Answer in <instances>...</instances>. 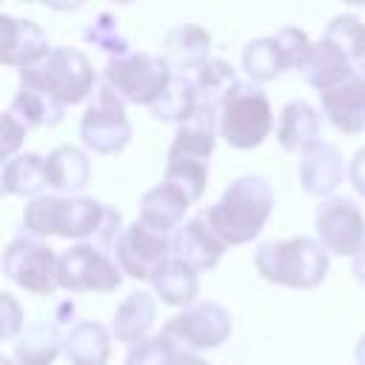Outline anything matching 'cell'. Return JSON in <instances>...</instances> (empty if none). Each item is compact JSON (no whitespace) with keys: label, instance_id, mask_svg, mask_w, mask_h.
Segmentation results:
<instances>
[{"label":"cell","instance_id":"cell-40","mask_svg":"<svg viewBox=\"0 0 365 365\" xmlns=\"http://www.w3.org/2000/svg\"><path fill=\"white\" fill-rule=\"evenodd\" d=\"M351 271H354V277H356V282L359 285H365V248L354 257V265H351Z\"/></svg>","mask_w":365,"mask_h":365},{"label":"cell","instance_id":"cell-22","mask_svg":"<svg viewBox=\"0 0 365 365\" xmlns=\"http://www.w3.org/2000/svg\"><path fill=\"white\" fill-rule=\"evenodd\" d=\"M9 111L26 128H51V125H57L63 120L66 106L54 94H48L46 88H40L37 83L20 77V86H17V94H14L11 106H9Z\"/></svg>","mask_w":365,"mask_h":365},{"label":"cell","instance_id":"cell-24","mask_svg":"<svg viewBox=\"0 0 365 365\" xmlns=\"http://www.w3.org/2000/svg\"><path fill=\"white\" fill-rule=\"evenodd\" d=\"M354 71H356L354 60L345 57V54H342L336 46H331L328 40L314 43V51H311L308 63L299 68L302 80H305L311 88H317V94H322V91H328V88L339 86V83L348 80Z\"/></svg>","mask_w":365,"mask_h":365},{"label":"cell","instance_id":"cell-4","mask_svg":"<svg viewBox=\"0 0 365 365\" xmlns=\"http://www.w3.org/2000/svg\"><path fill=\"white\" fill-rule=\"evenodd\" d=\"M274 128V108L257 83H237L220 103V137L240 151L257 148Z\"/></svg>","mask_w":365,"mask_h":365},{"label":"cell","instance_id":"cell-43","mask_svg":"<svg viewBox=\"0 0 365 365\" xmlns=\"http://www.w3.org/2000/svg\"><path fill=\"white\" fill-rule=\"evenodd\" d=\"M356 71L365 77V46H362V51H359V57H356Z\"/></svg>","mask_w":365,"mask_h":365},{"label":"cell","instance_id":"cell-15","mask_svg":"<svg viewBox=\"0 0 365 365\" xmlns=\"http://www.w3.org/2000/svg\"><path fill=\"white\" fill-rule=\"evenodd\" d=\"M348 168L342 163V154L336 151V145L319 140L311 148H305L299 154V185L305 194L311 197H322L331 200L334 191L342 185Z\"/></svg>","mask_w":365,"mask_h":365},{"label":"cell","instance_id":"cell-37","mask_svg":"<svg viewBox=\"0 0 365 365\" xmlns=\"http://www.w3.org/2000/svg\"><path fill=\"white\" fill-rule=\"evenodd\" d=\"M26 134H29V128L6 108L3 111V134H0V157H3V163H9L11 157H17V148L23 145Z\"/></svg>","mask_w":365,"mask_h":365},{"label":"cell","instance_id":"cell-33","mask_svg":"<svg viewBox=\"0 0 365 365\" xmlns=\"http://www.w3.org/2000/svg\"><path fill=\"white\" fill-rule=\"evenodd\" d=\"M180 356H182V348L160 331L154 336H145L128 345L125 365H180Z\"/></svg>","mask_w":365,"mask_h":365},{"label":"cell","instance_id":"cell-31","mask_svg":"<svg viewBox=\"0 0 365 365\" xmlns=\"http://www.w3.org/2000/svg\"><path fill=\"white\" fill-rule=\"evenodd\" d=\"M242 68L248 74L251 83H268L274 77H279L282 71H288L285 66V57L277 46L274 37H254L245 43L242 48Z\"/></svg>","mask_w":365,"mask_h":365},{"label":"cell","instance_id":"cell-38","mask_svg":"<svg viewBox=\"0 0 365 365\" xmlns=\"http://www.w3.org/2000/svg\"><path fill=\"white\" fill-rule=\"evenodd\" d=\"M0 308H3V322H0V336L3 339H14L23 331V305H17V299L11 294H0Z\"/></svg>","mask_w":365,"mask_h":365},{"label":"cell","instance_id":"cell-13","mask_svg":"<svg viewBox=\"0 0 365 365\" xmlns=\"http://www.w3.org/2000/svg\"><path fill=\"white\" fill-rule=\"evenodd\" d=\"M51 54L46 31L26 17L0 14V63L29 71L37 68Z\"/></svg>","mask_w":365,"mask_h":365},{"label":"cell","instance_id":"cell-11","mask_svg":"<svg viewBox=\"0 0 365 365\" xmlns=\"http://www.w3.org/2000/svg\"><path fill=\"white\" fill-rule=\"evenodd\" d=\"M317 240L328 254L356 257L365 248V214L348 197H331L317 205L314 214Z\"/></svg>","mask_w":365,"mask_h":365},{"label":"cell","instance_id":"cell-17","mask_svg":"<svg viewBox=\"0 0 365 365\" xmlns=\"http://www.w3.org/2000/svg\"><path fill=\"white\" fill-rule=\"evenodd\" d=\"M208 51H211V34L194 23L174 26L163 40V57H165L171 74L191 77L205 60H211Z\"/></svg>","mask_w":365,"mask_h":365},{"label":"cell","instance_id":"cell-26","mask_svg":"<svg viewBox=\"0 0 365 365\" xmlns=\"http://www.w3.org/2000/svg\"><path fill=\"white\" fill-rule=\"evenodd\" d=\"M46 174H48L51 188L77 194L91 177V163L83 148L68 143V145H57L46 154Z\"/></svg>","mask_w":365,"mask_h":365},{"label":"cell","instance_id":"cell-16","mask_svg":"<svg viewBox=\"0 0 365 365\" xmlns=\"http://www.w3.org/2000/svg\"><path fill=\"white\" fill-rule=\"evenodd\" d=\"M319 106L325 120L342 134H362L365 131V77L354 71L339 86L319 94Z\"/></svg>","mask_w":365,"mask_h":365},{"label":"cell","instance_id":"cell-28","mask_svg":"<svg viewBox=\"0 0 365 365\" xmlns=\"http://www.w3.org/2000/svg\"><path fill=\"white\" fill-rule=\"evenodd\" d=\"M63 354V334L51 322H34L20 331L14 339V362L17 365H54Z\"/></svg>","mask_w":365,"mask_h":365},{"label":"cell","instance_id":"cell-18","mask_svg":"<svg viewBox=\"0 0 365 365\" xmlns=\"http://www.w3.org/2000/svg\"><path fill=\"white\" fill-rule=\"evenodd\" d=\"M319 137H322V114L311 103L291 100L282 106L279 123H277V143L282 145V151L302 154L305 148L319 143Z\"/></svg>","mask_w":365,"mask_h":365},{"label":"cell","instance_id":"cell-14","mask_svg":"<svg viewBox=\"0 0 365 365\" xmlns=\"http://www.w3.org/2000/svg\"><path fill=\"white\" fill-rule=\"evenodd\" d=\"M225 248L228 245L214 234L205 214H197V217L185 220L171 237V257H177L180 262H185L197 274L214 268Z\"/></svg>","mask_w":365,"mask_h":365},{"label":"cell","instance_id":"cell-42","mask_svg":"<svg viewBox=\"0 0 365 365\" xmlns=\"http://www.w3.org/2000/svg\"><path fill=\"white\" fill-rule=\"evenodd\" d=\"M354 359H356V365H365V334L359 336V342L354 348Z\"/></svg>","mask_w":365,"mask_h":365},{"label":"cell","instance_id":"cell-21","mask_svg":"<svg viewBox=\"0 0 365 365\" xmlns=\"http://www.w3.org/2000/svg\"><path fill=\"white\" fill-rule=\"evenodd\" d=\"M188 205H191V200L180 188H174L168 182H160V185H154L143 194L140 222H145L148 228H154L160 234H171L182 225V217H185Z\"/></svg>","mask_w":365,"mask_h":365},{"label":"cell","instance_id":"cell-27","mask_svg":"<svg viewBox=\"0 0 365 365\" xmlns=\"http://www.w3.org/2000/svg\"><path fill=\"white\" fill-rule=\"evenodd\" d=\"M157 297L171 305V308H191L197 294H200V277L194 268H188L185 262H180L177 257H171L168 262L160 265V271L151 279Z\"/></svg>","mask_w":365,"mask_h":365},{"label":"cell","instance_id":"cell-3","mask_svg":"<svg viewBox=\"0 0 365 365\" xmlns=\"http://www.w3.org/2000/svg\"><path fill=\"white\" fill-rule=\"evenodd\" d=\"M106 202L91 197H57V194H40L29 200L23 208V231L29 237H66V240H86L97 237Z\"/></svg>","mask_w":365,"mask_h":365},{"label":"cell","instance_id":"cell-35","mask_svg":"<svg viewBox=\"0 0 365 365\" xmlns=\"http://www.w3.org/2000/svg\"><path fill=\"white\" fill-rule=\"evenodd\" d=\"M83 37L97 46L100 51L111 54V57H120V54H128V40L123 37L120 31V20L111 14V11H100L83 31Z\"/></svg>","mask_w":365,"mask_h":365},{"label":"cell","instance_id":"cell-23","mask_svg":"<svg viewBox=\"0 0 365 365\" xmlns=\"http://www.w3.org/2000/svg\"><path fill=\"white\" fill-rule=\"evenodd\" d=\"M154 317H157V302L148 291H131L114 311L111 322H108V331L114 339L120 342H140L148 336L151 325H154Z\"/></svg>","mask_w":365,"mask_h":365},{"label":"cell","instance_id":"cell-30","mask_svg":"<svg viewBox=\"0 0 365 365\" xmlns=\"http://www.w3.org/2000/svg\"><path fill=\"white\" fill-rule=\"evenodd\" d=\"M163 182L180 188L191 202H197V200L202 197L205 185H208V160L168 151L165 171H163Z\"/></svg>","mask_w":365,"mask_h":365},{"label":"cell","instance_id":"cell-39","mask_svg":"<svg viewBox=\"0 0 365 365\" xmlns=\"http://www.w3.org/2000/svg\"><path fill=\"white\" fill-rule=\"evenodd\" d=\"M348 180L359 197H365V148H359L348 163Z\"/></svg>","mask_w":365,"mask_h":365},{"label":"cell","instance_id":"cell-7","mask_svg":"<svg viewBox=\"0 0 365 365\" xmlns=\"http://www.w3.org/2000/svg\"><path fill=\"white\" fill-rule=\"evenodd\" d=\"M57 271H60V257L37 237L20 234L3 251V274L29 294L48 297L54 288H60Z\"/></svg>","mask_w":365,"mask_h":365},{"label":"cell","instance_id":"cell-2","mask_svg":"<svg viewBox=\"0 0 365 365\" xmlns=\"http://www.w3.org/2000/svg\"><path fill=\"white\" fill-rule=\"evenodd\" d=\"M331 254L314 237L268 240L254 251V268L265 282L285 288H314L328 274Z\"/></svg>","mask_w":365,"mask_h":365},{"label":"cell","instance_id":"cell-6","mask_svg":"<svg viewBox=\"0 0 365 365\" xmlns=\"http://www.w3.org/2000/svg\"><path fill=\"white\" fill-rule=\"evenodd\" d=\"M20 77L37 83L40 88L54 94L63 106H77L86 97H94L97 91V71L91 68L88 57L68 46L51 48V54L37 68L20 71Z\"/></svg>","mask_w":365,"mask_h":365},{"label":"cell","instance_id":"cell-41","mask_svg":"<svg viewBox=\"0 0 365 365\" xmlns=\"http://www.w3.org/2000/svg\"><path fill=\"white\" fill-rule=\"evenodd\" d=\"M180 365H208V362H205V359H200V356H197V354H191V351H182Z\"/></svg>","mask_w":365,"mask_h":365},{"label":"cell","instance_id":"cell-12","mask_svg":"<svg viewBox=\"0 0 365 365\" xmlns=\"http://www.w3.org/2000/svg\"><path fill=\"white\" fill-rule=\"evenodd\" d=\"M114 259L131 279H154L163 262L171 259V237L148 228L145 222L134 220L125 225L123 237L114 245Z\"/></svg>","mask_w":365,"mask_h":365},{"label":"cell","instance_id":"cell-8","mask_svg":"<svg viewBox=\"0 0 365 365\" xmlns=\"http://www.w3.org/2000/svg\"><path fill=\"white\" fill-rule=\"evenodd\" d=\"M80 137H83V145L91 148L94 154H117L131 140V123L125 117V103L106 83L97 86L91 103L83 111Z\"/></svg>","mask_w":365,"mask_h":365},{"label":"cell","instance_id":"cell-19","mask_svg":"<svg viewBox=\"0 0 365 365\" xmlns=\"http://www.w3.org/2000/svg\"><path fill=\"white\" fill-rule=\"evenodd\" d=\"M217 137H220V108L200 103L194 108V114L177 125V134H174V143L168 151L208 160L217 145Z\"/></svg>","mask_w":365,"mask_h":365},{"label":"cell","instance_id":"cell-32","mask_svg":"<svg viewBox=\"0 0 365 365\" xmlns=\"http://www.w3.org/2000/svg\"><path fill=\"white\" fill-rule=\"evenodd\" d=\"M191 80H194V88H197V94H200V103H208V106H214V108H220V103L225 100V94L240 83L234 66H231L228 60H220V57L205 60V63L191 74Z\"/></svg>","mask_w":365,"mask_h":365},{"label":"cell","instance_id":"cell-20","mask_svg":"<svg viewBox=\"0 0 365 365\" xmlns=\"http://www.w3.org/2000/svg\"><path fill=\"white\" fill-rule=\"evenodd\" d=\"M63 354L71 365H108L111 331L103 322L80 319L63 334Z\"/></svg>","mask_w":365,"mask_h":365},{"label":"cell","instance_id":"cell-1","mask_svg":"<svg viewBox=\"0 0 365 365\" xmlns=\"http://www.w3.org/2000/svg\"><path fill=\"white\" fill-rule=\"evenodd\" d=\"M271 211H274L271 185L257 174H242L202 214L225 245H245L262 231Z\"/></svg>","mask_w":365,"mask_h":365},{"label":"cell","instance_id":"cell-36","mask_svg":"<svg viewBox=\"0 0 365 365\" xmlns=\"http://www.w3.org/2000/svg\"><path fill=\"white\" fill-rule=\"evenodd\" d=\"M274 40H277V46H279V51H282V57H285V66H288V68H297V71L308 63V57H311V51H314V43H311L308 34H305L302 29H297V26L279 29V31L274 34Z\"/></svg>","mask_w":365,"mask_h":365},{"label":"cell","instance_id":"cell-44","mask_svg":"<svg viewBox=\"0 0 365 365\" xmlns=\"http://www.w3.org/2000/svg\"><path fill=\"white\" fill-rule=\"evenodd\" d=\"M0 365H17V362H11L9 356H0Z\"/></svg>","mask_w":365,"mask_h":365},{"label":"cell","instance_id":"cell-5","mask_svg":"<svg viewBox=\"0 0 365 365\" xmlns=\"http://www.w3.org/2000/svg\"><path fill=\"white\" fill-rule=\"evenodd\" d=\"M171 68L163 54L128 51L120 57H108L103 68V83L123 100L134 106H154L160 94L171 83Z\"/></svg>","mask_w":365,"mask_h":365},{"label":"cell","instance_id":"cell-34","mask_svg":"<svg viewBox=\"0 0 365 365\" xmlns=\"http://www.w3.org/2000/svg\"><path fill=\"white\" fill-rule=\"evenodd\" d=\"M322 40H328L331 46H336L345 57L354 60L356 66V57L365 46V23L356 17V14H336L328 26H325V34Z\"/></svg>","mask_w":365,"mask_h":365},{"label":"cell","instance_id":"cell-10","mask_svg":"<svg viewBox=\"0 0 365 365\" xmlns=\"http://www.w3.org/2000/svg\"><path fill=\"white\" fill-rule=\"evenodd\" d=\"M57 282H60V288L74 291V294L114 291L123 282V268L100 245H94V242H74L68 251L60 254Z\"/></svg>","mask_w":365,"mask_h":365},{"label":"cell","instance_id":"cell-29","mask_svg":"<svg viewBox=\"0 0 365 365\" xmlns=\"http://www.w3.org/2000/svg\"><path fill=\"white\" fill-rule=\"evenodd\" d=\"M200 106V94L194 88V80L191 77H182V74H174L168 88L160 94V100L148 108L154 120H163V123H185L194 108Z\"/></svg>","mask_w":365,"mask_h":365},{"label":"cell","instance_id":"cell-9","mask_svg":"<svg viewBox=\"0 0 365 365\" xmlns=\"http://www.w3.org/2000/svg\"><path fill=\"white\" fill-rule=\"evenodd\" d=\"M234 331V319L228 314V308H222L220 302H194L191 308L174 314L165 325L163 334L168 339H174L182 351H211L217 345H222Z\"/></svg>","mask_w":365,"mask_h":365},{"label":"cell","instance_id":"cell-25","mask_svg":"<svg viewBox=\"0 0 365 365\" xmlns=\"http://www.w3.org/2000/svg\"><path fill=\"white\" fill-rule=\"evenodd\" d=\"M46 185H48L46 157L31 154V151H20L9 163H3L0 188L6 197H31L34 200V197H40V191Z\"/></svg>","mask_w":365,"mask_h":365}]
</instances>
